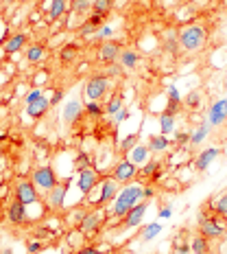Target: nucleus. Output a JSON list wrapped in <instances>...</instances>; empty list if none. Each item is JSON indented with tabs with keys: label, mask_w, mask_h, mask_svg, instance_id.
<instances>
[{
	"label": "nucleus",
	"mask_w": 227,
	"mask_h": 254,
	"mask_svg": "<svg viewBox=\"0 0 227 254\" xmlns=\"http://www.w3.org/2000/svg\"><path fill=\"white\" fill-rule=\"evenodd\" d=\"M48 110H50V99L46 97V94H44V97H40L38 101L24 105V114L29 116V119H33V121L44 119V116L48 114Z\"/></svg>",
	"instance_id": "dca6fc26"
},
{
	"label": "nucleus",
	"mask_w": 227,
	"mask_h": 254,
	"mask_svg": "<svg viewBox=\"0 0 227 254\" xmlns=\"http://www.w3.org/2000/svg\"><path fill=\"white\" fill-rule=\"evenodd\" d=\"M164 51L171 53V55H177L179 53V40H177V33H168L164 35Z\"/></svg>",
	"instance_id": "e433bc0d"
},
{
	"label": "nucleus",
	"mask_w": 227,
	"mask_h": 254,
	"mask_svg": "<svg viewBox=\"0 0 227 254\" xmlns=\"http://www.w3.org/2000/svg\"><path fill=\"white\" fill-rule=\"evenodd\" d=\"M98 180H101V171L96 167H90V169H83V171L75 173V184L81 195H88L98 184Z\"/></svg>",
	"instance_id": "9b49d317"
},
{
	"label": "nucleus",
	"mask_w": 227,
	"mask_h": 254,
	"mask_svg": "<svg viewBox=\"0 0 227 254\" xmlns=\"http://www.w3.org/2000/svg\"><path fill=\"white\" fill-rule=\"evenodd\" d=\"M68 189H70V180H59V182L52 187L48 193H44V204L48 206L50 210H55V213H59V210L66 208V202H68Z\"/></svg>",
	"instance_id": "6e6552de"
},
{
	"label": "nucleus",
	"mask_w": 227,
	"mask_h": 254,
	"mask_svg": "<svg viewBox=\"0 0 227 254\" xmlns=\"http://www.w3.org/2000/svg\"><path fill=\"white\" fill-rule=\"evenodd\" d=\"M166 99L168 101H173V103H183L182 92H179V88L175 86V83H171V86L166 88Z\"/></svg>",
	"instance_id": "a19ab883"
},
{
	"label": "nucleus",
	"mask_w": 227,
	"mask_h": 254,
	"mask_svg": "<svg viewBox=\"0 0 227 254\" xmlns=\"http://www.w3.org/2000/svg\"><path fill=\"white\" fill-rule=\"evenodd\" d=\"M221 156V149L219 147H205V149L199 153L197 158H194V169H197V171H208L210 167H212V162L216 160V158Z\"/></svg>",
	"instance_id": "f3484780"
},
{
	"label": "nucleus",
	"mask_w": 227,
	"mask_h": 254,
	"mask_svg": "<svg viewBox=\"0 0 227 254\" xmlns=\"http://www.w3.org/2000/svg\"><path fill=\"white\" fill-rule=\"evenodd\" d=\"M134 145H138V134H129V136H127V138L120 140L118 151L127 153V151H131V147H134Z\"/></svg>",
	"instance_id": "58836bf2"
},
{
	"label": "nucleus",
	"mask_w": 227,
	"mask_h": 254,
	"mask_svg": "<svg viewBox=\"0 0 227 254\" xmlns=\"http://www.w3.org/2000/svg\"><path fill=\"white\" fill-rule=\"evenodd\" d=\"M190 254H210V239L203 235H194L190 239Z\"/></svg>",
	"instance_id": "bb28decb"
},
{
	"label": "nucleus",
	"mask_w": 227,
	"mask_h": 254,
	"mask_svg": "<svg viewBox=\"0 0 227 254\" xmlns=\"http://www.w3.org/2000/svg\"><path fill=\"white\" fill-rule=\"evenodd\" d=\"M72 226H75V228H81V224H83V219H86V215H88V210L86 208H75L72 210Z\"/></svg>",
	"instance_id": "de8ad7c7"
},
{
	"label": "nucleus",
	"mask_w": 227,
	"mask_h": 254,
	"mask_svg": "<svg viewBox=\"0 0 227 254\" xmlns=\"http://www.w3.org/2000/svg\"><path fill=\"white\" fill-rule=\"evenodd\" d=\"M162 169V160H157V158H151L146 165H142V167H138V178H142L140 182H149V180L155 176L157 171Z\"/></svg>",
	"instance_id": "393cba45"
},
{
	"label": "nucleus",
	"mask_w": 227,
	"mask_h": 254,
	"mask_svg": "<svg viewBox=\"0 0 227 254\" xmlns=\"http://www.w3.org/2000/svg\"><path fill=\"white\" fill-rule=\"evenodd\" d=\"M205 121L210 123V127H221L227 123V99H219L208 108L205 112Z\"/></svg>",
	"instance_id": "ddd939ff"
},
{
	"label": "nucleus",
	"mask_w": 227,
	"mask_h": 254,
	"mask_svg": "<svg viewBox=\"0 0 227 254\" xmlns=\"http://www.w3.org/2000/svg\"><path fill=\"white\" fill-rule=\"evenodd\" d=\"M160 232H162V224H160V221H151L149 226H144V228H142L140 239L142 241H153L157 235H160Z\"/></svg>",
	"instance_id": "f704fd0d"
},
{
	"label": "nucleus",
	"mask_w": 227,
	"mask_h": 254,
	"mask_svg": "<svg viewBox=\"0 0 227 254\" xmlns=\"http://www.w3.org/2000/svg\"><path fill=\"white\" fill-rule=\"evenodd\" d=\"M46 11L50 22H57L70 11V0H46Z\"/></svg>",
	"instance_id": "412c9836"
},
{
	"label": "nucleus",
	"mask_w": 227,
	"mask_h": 254,
	"mask_svg": "<svg viewBox=\"0 0 227 254\" xmlns=\"http://www.w3.org/2000/svg\"><path fill=\"white\" fill-rule=\"evenodd\" d=\"M46 57H48V49H46L44 44H38V42H35V44L26 46V62L29 64H42Z\"/></svg>",
	"instance_id": "5701e85b"
},
{
	"label": "nucleus",
	"mask_w": 227,
	"mask_h": 254,
	"mask_svg": "<svg viewBox=\"0 0 227 254\" xmlns=\"http://www.w3.org/2000/svg\"><path fill=\"white\" fill-rule=\"evenodd\" d=\"M109 92V77L105 72H94L88 77L86 86H83V97L86 101H103Z\"/></svg>",
	"instance_id": "39448f33"
},
{
	"label": "nucleus",
	"mask_w": 227,
	"mask_h": 254,
	"mask_svg": "<svg viewBox=\"0 0 227 254\" xmlns=\"http://www.w3.org/2000/svg\"><path fill=\"white\" fill-rule=\"evenodd\" d=\"M90 167H94V162H92V156H90L88 151L75 153V158H72V169H75V173L83 171V169H90Z\"/></svg>",
	"instance_id": "7c9ffc66"
},
{
	"label": "nucleus",
	"mask_w": 227,
	"mask_h": 254,
	"mask_svg": "<svg viewBox=\"0 0 227 254\" xmlns=\"http://www.w3.org/2000/svg\"><path fill=\"white\" fill-rule=\"evenodd\" d=\"M153 197H155V187H153V184L142 187V199H144V202H151Z\"/></svg>",
	"instance_id": "09e8293b"
},
{
	"label": "nucleus",
	"mask_w": 227,
	"mask_h": 254,
	"mask_svg": "<svg viewBox=\"0 0 227 254\" xmlns=\"http://www.w3.org/2000/svg\"><path fill=\"white\" fill-rule=\"evenodd\" d=\"M197 224H199V235L208 237V239H221V237L227 232L225 219L221 215L212 213V210H201L197 217Z\"/></svg>",
	"instance_id": "20e7f679"
},
{
	"label": "nucleus",
	"mask_w": 227,
	"mask_h": 254,
	"mask_svg": "<svg viewBox=\"0 0 227 254\" xmlns=\"http://www.w3.org/2000/svg\"><path fill=\"white\" fill-rule=\"evenodd\" d=\"M35 75H38V77L33 79V83H35L33 88H42V83L48 81V70H40V72H35Z\"/></svg>",
	"instance_id": "603ef678"
},
{
	"label": "nucleus",
	"mask_w": 227,
	"mask_h": 254,
	"mask_svg": "<svg viewBox=\"0 0 227 254\" xmlns=\"http://www.w3.org/2000/svg\"><path fill=\"white\" fill-rule=\"evenodd\" d=\"M40 97H44V90H42V88H31L29 92L24 94V105H29V103H33V101H38Z\"/></svg>",
	"instance_id": "c03bdc74"
},
{
	"label": "nucleus",
	"mask_w": 227,
	"mask_h": 254,
	"mask_svg": "<svg viewBox=\"0 0 227 254\" xmlns=\"http://www.w3.org/2000/svg\"><path fill=\"white\" fill-rule=\"evenodd\" d=\"M146 145H149L151 153H164V151H168V147L173 145V140L164 134H155V136H149V142H146Z\"/></svg>",
	"instance_id": "b1692460"
},
{
	"label": "nucleus",
	"mask_w": 227,
	"mask_h": 254,
	"mask_svg": "<svg viewBox=\"0 0 227 254\" xmlns=\"http://www.w3.org/2000/svg\"><path fill=\"white\" fill-rule=\"evenodd\" d=\"M123 70H125V68L120 66L118 62H114V64H107V70H105V75H107L109 79H114V77H123Z\"/></svg>",
	"instance_id": "49530a36"
},
{
	"label": "nucleus",
	"mask_w": 227,
	"mask_h": 254,
	"mask_svg": "<svg viewBox=\"0 0 227 254\" xmlns=\"http://www.w3.org/2000/svg\"><path fill=\"white\" fill-rule=\"evenodd\" d=\"M175 248H177V254H190V243L182 241V237L175 239Z\"/></svg>",
	"instance_id": "864d4df0"
},
{
	"label": "nucleus",
	"mask_w": 227,
	"mask_h": 254,
	"mask_svg": "<svg viewBox=\"0 0 227 254\" xmlns=\"http://www.w3.org/2000/svg\"><path fill=\"white\" fill-rule=\"evenodd\" d=\"M138 202H142V184L138 180L129 182V184H123L118 195L114 197V202L109 204V215H112L114 219H123Z\"/></svg>",
	"instance_id": "f257e3e1"
},
{
	"label": "nucleus",
	"mask_w": 227,
	"mask_h": 254,
	"mask_svg": "<svg viewBox=\"0 0 227 254\" xmlns=\"http://www.w3.org/2000/svg\"><path fill=\"white\" fill-rule=\"evenodd\" d=\"M142 60V55L138 51H134V49H125V51H120V57H118V64L125 68V70H136L138 68V64Z\"/></svg>",
	"instance_id": "4be33fe9"
},
{
	"label": "nucleus",
	"mask_w": 227,
	"mask_h": 254,
	"mask_svg": "<svg viewBox=\"0 0 227 254\" xmlns=\"http://www.w3.org/2000/svg\"><path fill=\"white\" fill-rule=\"evenodd\" d=\"M146 210H149V202H138L134 206V208L129 210L125 217H123V226L127 230H134V228H138V226L144 221V215H146Z\"/></svg>",
	"instance_id": "4468645a"
},
{
	"label": "nucleus",
	"mask_w": 227,
	"mask_h": 254,
	"mask_svg": "<svg viewBox=\"0 0 227 254\" xmlns=\"http://www.w3.org/2000/svg\"><path fill=\"white\" fill-rule=\"evenodd\" d=\"M63 99V92L61 90H52V97H50V108H55V105H59Z\"/></svg>",
	"instance_id": "6e6d98bb"
},
{
	"label": "nucleus",
	"mask_w": 227,
	"mask_h": 254,
	"mask_svg": "<svg viewBox=\"0 0 227 254\" xmlns=\"http://www.w3.org/2000/svg\"><path fill=\"white\" fill-rule=\"evenodd\" d=\"M123 108H125V97H123V92H120V90H116L114 94H109L107 103H105V114L114 116L118 110H123Z\"/></svg>",
	"instance_id": "a878e982"
},
{
	"label": "nucleus",
	"mask_w": 227,
	"mask_h": 254,
	"mask_svg": "<svg viewBox=\"0 0 227 254\" xmlns=\"http://www.w3.org/2000/svg\"><path fill=\"white\" fill-rule=\"evenodd\" d=\"M223 219H225V226H227V215H225V217H223Z\"/></svg>",
	"instance_id": "680f3d73"
},
{
	"label": "nucleus",
	"mask_w": 227,
	"mask_h": 254,
	"mask_svg": "<svg viewBox=\"0 0 227 254\" xmlns=\"http://www.w3.org/2000/svg\"><path fill=\"white\" fill-rule=\"evenodd\" d=\"M7 136H9L7 131H0V142H2V140H7Z\"/></svg>",
	"instance_id": "4d7b16f0"
},
{
	"label": "nucleus",
	"mask_w": 227,
	"mask_h": 254,
	"mask_svg": "<svg viewBox=\"0 0 227 254\" xmlns=\"http://www.w3.org/2000/svg\"><path fill=\"white\" fill-rule=\"evenodd\" d=\"M118 190H120V184H118V180H114V176L101 178L96 187L86 195V202L92 206V208H103V206H109L114 202Z\"/></svg>",
	"instance_id": "f03ea898"
},
{
	"label": "nucleus",
	"mask_w": 227,
	"mask_h": 254,
	"mask_svg": "<svg viewBox=\"0 0 227 254\" xmlns=\"http://www.w3.org/2000/svg\"><path fill=\"white\" fill-rule=\"evenodd\" d=\"M2 2H4V4H13L15 0H2Z\"/></svg>",
	"instance_id": "bf43d9fd"
},
{
	"label": "nucleus",
	"mask_w": 227,
	"mask_h": 254,
	"mask_svg": "<svg viewBox=\"0 0 227 254\" xmlns=\"http://www.w3.org/2000/svg\"><path fill=\"white\" fill-rule=\"evenodd\" d=\"M114 35V29L109 24H103V26H98L96 29V33H94V38L92 40H109Z\"/></svg>",
	"instance_id": "37998d69"
},
{
	"label": "nucleus",
	"mask_w": 227,
	"mask_h": 254,
	"mask_svg": "<svg viewBox=\"0 0 227 254\" xmlns=\"http://www.w3.org/2000/svg\"><path fill=\"white\" fill-rule=\"evenodd\" d=\"M7 221L9 224H13V226H24L26 221L31 219V215H29V208H26L24 204H20V202H13L7 206Z\"/></svg>",
	"instance_id": "2eb2a0df"
},
{
	"label": "nucleus",
	"mask_w": 227,
	"mask_h": 254,
	"mask_svg": "<svg viewBox=\"0 0 227 254\" xmlns=\"http://www.w3.org/2000/svg\"><path fill=\"white\" fill-rule=\"evenodd\" d=\"M83 112H86V116H90V119H101L105 114V105H103V101H86L83 103Z\"/></svg>",
	"instance_id": "2f4dec72"
},
{
	"label": "nucleus",
	"mask_w": 227,
	"mask_h": 254,
	"mask_svg": "<svg viewBox=\"0 0 227 254\" xmlns=\"http://www.w3.org/2000/svg\"><path fill=\"white\" fill-rule=\"evenodd\" d=\"M13 199H15V202H20V204H24L26 208H31V206H40V202H42L38 187H35L31 180H26V178L15 180V184H13Z\"/></svg>",
	"instance_id": "423d86ee"
},
{
	"label": "nucleus",
	"mask_w": 227,
	"mask_h": 254,
	"mask_svg": "<svg viewBox=\"0 0 227 254\" xmlns=\"http://www.w3.org/2000/svg\"><path fill=\"white\" fill-rule=\"evenodd\" d=\"M103 221H105V210L103 208H90L86 219L81 224V232L86 235V239H94L98 232L103 230Z\"/></svg>",
	"instance_id": "1a4fd4ad"
},
{
	"label": "nucleus",
	"mask_w": 227,
	"mask_h": 254,
	"mask_svg": "<svg viewBox=\"0 0 227 254\" xmlns=\"http://www.w3.org/2000/svg\"><path fill=\"white\" fill-rule=\"evenodd\" d=\"M94 33H96V26H94L92 22H81V26H79V35H81V38H90L92 40L94 38Z\"/></svg>",
	"instance_id": "79ce46f5"
},
{
	"label": "nucleus",
	"mask_w": 227,
	"mask_h": 254,
	"mask_svg": "<svg viewBox=\"0 0 227 254\" xmlns=\"http://www.w3.org/2000/svg\"><path fill=\"white\" fill-rule=\"evenodd\" d=\"M208 208L216 215L225 217L227 215V193H221V195H216V197H212L208 202Z\"/></svg>",
	"instance_id": "c756f323"
},
{
	"label": "nucleus",
	"mask_w": 227,
	"mask_h": 254,
	"mask_svg": "<svg viewBox=\"0 0 227 254\" xmlns=\"http://www.w3.org/2000/svg\"><path fill=\"white\" fill-rule=\"evenodd\" d=\"M72 254H105V252L98 250L96 246H83V248H79V250H75Z\"/></svg>",
	"instance_id": "3c124183"
},
{
	"label": "nucleus",
	"mask_w": 227,
	"mask_h": 254,
	"mask_svg": "<svg viewBox=\"0 0 227 254\" xmlns=\"http://www.w3.org/2000/svg\"><path fill=\"white\" fill-rule=\"evenodd\" d=\"M0 160H2V147H0Z\"/></svg>",
	"instance_id": "052dcab7"
},
{
	"label": "nucleus",
	"mask_w": 227,
	"mask_h": 254,
	"mask_svg": "<svg viewBox=\"0 0 227 254\" xmlns=\"http://www.w3.org/2000/svg\"><path fill=\"white\" fill-rule=\"evenodd\" d=\"M173 131H175V116L162 112V114H160V134L171 136Z\"/></svg>",
	"instance_id": "c9c22d12"
},
{
	"label": "nucleus",
	"mask_w": 227,
	"mask_h": 254,
	"mask_svg": "<svg viewBox=\"0 0 227 254\" xmlns=\"http://www.w3.org/2000/svg\"><path fill=\"white\" fill-rule=\"evenodd\" d=\"M173 134H175V136H173V142H175V145H179V147L190 145V134H188L186 129H183V131H177V129H175Z\"/></svg>",
	"instance_id": "a18cd8bd"
},
{
	"label": "nucleus",
	"mask_w": 227,
	"mask_h": 254,
	"mask_svg": "<svg viewBox=\"0 0 227 254\" xmlns=\"http://www.w3.org/2000/svg\"><path fill=\"white\" fill-rule=\"evenodd\" d=\"M151 149H149V145L146 142H138V145H134L131 147V151H127L125 153V158H129L134 165H138V167H142V165H146V162L151 160Z\"/></svg>",
	"instance_id": "a211bd4d"
},
{
	"label": "nucleus",
	"mask_w": 227,
	"mask_h": 254,
	"mask_svg": "<svg viewBox=\"0 0 227 254\" xmlns=\"http://www.w3.org/2000/svg\"><path fill=\"white\" fill-rule=\"evenodd\" d=\"M0 254H13V250H11V248H7V250H2Z\"/></svg>",
	"instance_id": "13d9d810"
},
{
	"label": "nucleus",
	"mask_w": 227,
	"mask_h": 254,
	"mask_svg": "<svg viewBox=\"0 0 227 254\" xmlns=\"http://www.w3.org/2000/svg\"><path fill=\"white\" fill-rule=\"evenodd\" d=\"M129 116H131V110H129V108H123V110H118V112H116V114L112 116V123H114V129H116V127H120V125H123V123H125V121H127V119H129Z\"/></svg>",
	"instance_id": "ea45409f"
},
{
	"label": "nucleus",
	"mask_w": 227,
	"mask_h": 254,
	"mask_svg": "<svg viewBox=\"0 0 227 254\" xmlns=\"http://www.w3.org/2000/svg\"><path fill=\"white\" fill-rule=\"evenodd\" d=\"M70 13L75 15L92 13V0H70Z\"/></svg>",
	"instance_id": "72a5a7b5"
},
{
	"label": "nucleus",
	"mask_w": 227,
	"mask_h": 254,
	"mask_svg": "<svg viewBox=\"0 0 227 254\" xmlns=\"http://www.w3.org/2000/svg\"><path fill=\"white\" fill-rule=\"evenodd\" d=\"M57 57H59L61 64H72L79 57V46L77 44H63L59 51H57Z\"/></svg>",
	"instance_id": "cd10ccee"
},
{
	"label": "nucleus",
	"mask_w": 227,
	"mask_h": 254,
	"mask_svg": "<svg viewBox=\"0 0 227 254\" xmlns=\"http://www.w3.org/2000/svg\"><path fill=\"white\" fill-rule=\"evenodd\" d=\"M29 180L38 187L40 193H48V190L59 182V176H57V171L50 165H40V167H35L33 171H31Z\"/></svg>",
	"instance_id": "0eeeda50"
},
{
	"label": "nucleus",
	"mask_w": 227,
	"mask_h": 254,
	"mask_svg": "<svg viewBox=\"0 0 227 254\" xmlns=\"http://www.w3.org/2000/svg\"><path fill=\"white\" fill-rule=\"evenodd\" d=\"M157 217H160V219H171L173 217V206H162V208L157 210Z\"/></svg>",
	"instance_id": "5fc2aeb1"
},
{
	"label": "nucleus",
	"mask_w": 227,
	"mask_h": 254,
	"mask_svg": "<svg viewBox=\"0 0 227 254\" xmlns=\"http://www.w3.org/2000/svg\"><path fill=\"white\" fill-rule=\"evenodd\" d=\"M210 131H212V127H210V123L205 121V123H201L197 127V129L190 134V147H197V145H201V142L210 136Z\"/></svg>",
	"instance_id": "c85d7f7f"
},
{
	"label": "nucleus",
	"mask_w": 227,
	"mask_h": 254,
	"mask_svg": "<svg viewBox=\"0 0 227 254\" xmlns=\"http://www.w3.org/2000/svg\"><path fill=\"white\" fill-rule=\"evenodd\" d=\"M116 0H94L92 2V13L94 15H101V18H107V13L114 9Z\"/></svg>",
	"instance_id": "473e14b6"
},
{
	"label": "nucleus",
	"mask_w": 227,
	"mask_h": 254,
	"mask_svg": "<svg viewBox=\"0 0 227 254\" xmlns=\"http://www.w3.org/2000/svg\"><path fill=\"white\" fill-rule=\"evenodd\" d=\"M120 46L116 44L114 40H107V42H103L101 46H98V62H103V64H114V62H118V57H120Z\"/></svg>",
	"instance_id": "6ab92c4d"
},
{
	"label": "nucleus",
	"mask_w": 227,
	"mask_h": 254,
	"mask_svg": "<svg viewBox=\"0 0 227 254\" xmlns=\"http://www.w3.org/2000/svg\"><path fill=\"white\" fill-rule=\"evenodd\" d=\"M24 46H26V33L18 31V33H13V35H7V40H4V44H2V53L4 55H18Z\"/></svg>",
	"instance_id": "aec40b11"
},
{
	"label": "nucleus",
	"mask_w": 227,
	"mask_h": 254,
	"mask_svg": "<svg viewBox=\"0 0 227 254\" xmlns=\"http://www.w3.org/2000/svg\"><path fill=\"white\" fill-rule=\"evenodd\" d=\"M42 250H44V243H42V241H31V243H26V252H29V254H40Z\"/></svg>",
	"instance_id": "8fccbe9b"
},
{
	"label": "nucleus",
	"mask_w": 227,
	"mask_h": 254,
	"mask_svg": "<svg viewBox=\"0 0 227 254\" xmlns=\"http://www.w3.org/2000/svg\"><path fill=\"white\" fill-rule=\"evenodd\" d=\"M183 103H186L188 110H197L199 105H201V92H197V90H194V92H188L186 99H183Z\"/></svg>",
	"instance_id": "4c0bfd02"
},
{
	"label": "nucleus",
	"mask_w": 227,
	"mask_h": 254,
	"mask_svg": "<svg viewBox=\"0 0 227 254\" xmlns=\"http://www.w3.org/2000/svg\"><path fill=\"white\" fill-rule=\"evenodd\" d=\"M112 176H114V180H118L120 187L129 184V182H136V178H138V165H134L129 158H120V160L116 162Z\"/></svg>",
	"instance_id": "f8f14e48"
},
{
	"label": "nucleus",
	"mask_w": 227,
	"mask_h": 254,
	"mask_svg": "<svg viewBox=\"0 0 227 254\" xmlns=\"http://www.w3.org/2000/svg\"><path fill=\"white\" fill-rule=\"evenodd\" d=\"M83 114H86V112H83V101L79 97H72V99H68V101L61 105L59 121H61L63 125L72 127V125H77L79 121H81Z\"/></svg>",
	"instance_id": "9d476101"
},
{
	"label": "nucleus",
	"mask_w": 227,
	"mask_h": 254,
	"mask_svg": "<svg viewBox=\"0 0 227 254\" xmlns=\"http://www.w3.org/2000/svg\"><path fill=\"white\" fill-rule=\"evenodd\" d=\"M177 40H179V49L186 51V53H197L205 49L208 44L210 35H208V29L203 24H188V26H182L177 31Z\"/></svg>",
	"instance_id": "7ed1b4c3"
}]
</instances>
